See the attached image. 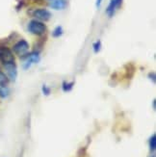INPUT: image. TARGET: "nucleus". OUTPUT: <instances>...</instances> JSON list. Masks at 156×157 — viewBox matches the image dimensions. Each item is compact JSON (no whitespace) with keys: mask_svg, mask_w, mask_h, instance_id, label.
<instances>
[{"mask_svg":"<svg viewBox=\"0 0 156 157\" xmlns=\"http://www.w3.org/2000/svg\"><path fill=\"white\" fill-rule=\"evenodd\" d=\"M27 29L28 31L33 34V35L36 36H42L46 32V26L44 22L40 21V20H31V21L28 23V26H27Z\"/></svg>","mask_w":156,"mask_h":157,"instance_id":"1","label":"nucleus"},{"mask_svg":"<svg viewBox=\"0 0 156 157\" xmlns=\"http://www.w3.org/2000/svg\"><path fill=\"white\" fill-rule=\"evenodd\" d=\"M13 52L19 58H24L29 53V44L25 40H20L13 46Z\"/></svg>","mask_w":156,"mask_h":157,"instance_id":"2","label":"nucleus"},{"mask_svg":"<svg viewBox=\"0 0 156 157\" xmlns=\"http://www.w3.org/2000/svg\"><path fill=\"white\" fill-rule=\"evenodd\" d=\"M0 62L3 65L15 63V56L9 47L0 46Z\"/></svg>","mask_w":156,"mask_h":157,"instance_id":"3","label":"nucleus"},{"mask_svg":"<svg viewBox=\"0 0 156 157\" xmlns=\"http://www.w3.org/2000/svg\"><path fill=\"white\" fill-rule=\"evenodd\" d=\"M40 61V53L38 51H33V52H29L27 54V56L23 58V70H28L31 67L32 65L34 64H38Z\"/></svg>","mask_w":156,"mask_h":157,"instance_id":"4","label":"nucleus"},{"mask_svg":"<svg viewBox=\"0 0 156 157\" xmlns=\"http://www.w3.org/2000/svg\"><path fill=\"white\" fill-rule=\"evenodd\" d=\"M5 69V73L9 80L15 82L17 77V67L16 63H11V64H6L3 65Z\"/></svg>","mask_w":156,"mask_h":157,"instance_id":"5","label":"nucleus"},{"mask_svg":"<svg viewBox=\"0 0 156 157\" xmlns=\"http://www.w3.org/2000/svg\"><path fill=\"white\" fill-rule=\"evenodd\" d=\"M32 15L36 19L42 20V21H48L51 17V13L46 9H36L34 10Z\"/></svg>","mask_w":156,"mask_h":157,"instance_id":"6","label":"nucleus"},{"mask_svg":"<svg viewBox=\"0 0 156 157\" xmlns=\"http://www.w3.org/2000/svg\"><path fill=\"white\" fill-rule=\"evenodd\" d=\"M121 4H123V0H111L109 5L107 7V9H106L107 16L109 17H112L114 16L115 12H116V10L118 8H120Z\"/></svg>","mask_w":156,"mask_h":157,"instance_id":"7","label":"nucleus"},{"mask_svg":"<svg viewBox=\"0 0 156 157\" xmlns=\"http://www.w3.org/2000/svg\"><path fill=\"white\" fill-rule=\"evenodd\" d=\"M49 7L54 10H63L67 7L66 0H50Z\"/></svg>","mask_w":156,"mask_h":157,"instance_id":"8","label":"nucleus"},{"mask_svg":"<svg viewBox=\"0 0 156 157\" xmlns=\"http://www.w3.org/2000/svg\"><path fill=\"white\" fill-rule=\"evenodd\" d=\"M10 89L7 85H0V98H7L10 95Z\"/></svg>","mask_w":156,"mask_h":157,"instance_id":"9","label":"nucleus"},{"mask_svg":"<svg viewBox=\"0 0 156 157\" xmlns=\"http://www.w3.org/2000/svg\"><path fill=\"white\" fill-rule=\"evenodd\" d=\"M73 86H74V81H71V82L64 81L62 84V89L64 92H70L72 90Z\"/></svg>","mask_w":156,"mask_h":157,"instance_id":"10","label":"nucleus"},{"mask_svg":"<svg viewBox=\"0 0 156 157\" xmlns=\"http://www.w3.org/2000/svg\"><path fill=\"white\" fill-rule=\"evenodd\" d=\"M9 78L7 77L6 73L0 69V85H8L9 83Z\"/></svg>","mask_w":156,"mask_h":157,"instance_id":"11","label":"nucleus"},{"mask_svg":"<svg viewBox=\"0 0 156 157\" xmlns=\"http://www.w3.org/2000/svg\"><path fill=\"white\" fill-rule=\"evenodd\" d=\"M148 144H150V149L151 152H154L155 149H156V135L153 134L151 137L150 138V142H148Z\"/></svg>","mask_w":156,"mask_h":157,"instance_id":"12","label":"nucleus"},{"mask_svg":"<svg viewBox=\"0 0 156 157\" xmlns=\"http://www.w3.org/2000/svg\"><path fill=\"white\" fill-rule=\"evenodd\" d=\"M63 33H64V31H63V28H62V26H57L55 29L53 30V32H52V36L54 37V38H58V37H61L63 35Z\"/></svg>","mask_w":156,"mask_h":157,"instance_id":"13","label":"nucleus"},{"mask_svg":"<svg viewBox=\"0 0 156 157\" xmlns=\"http://www.w3.org/2000/svg\"><path fill=\"white\" fill-rule=\"evenodd\" d=\"M100 48H101V42H100V40H97V42H94L93 44V49L96 53L99 52Z\"/></svg>","mask_w":156,"mask_h":157,"instance_id":"14","label":"nucleus"},{"mask_svg":"<svg viewBox=\"0 0 156 157\" xmlns=\"http://www.w3.org/2000/svg\"><path fill=\"white\" fill-rule=\"evenodd\" d=\"M42 91H43V94H44V95H49L50 94V93H51V90H50V88L47 86L46 84H44L43 85V87H42Z\"/></svg>","mask_w":156,"mask_h":157,"instance_id":"15","label":"nucleus"},{"mask_svg":"<svg viewBox=\"0 0 156 157\" xmlns=\"http://www.w3.org/2000/svg\"><path fill=\"white\" fill-rule=\"evenodd\" d=\"M148 78L152 81V83H155V82H156V75H155L154 72H151V73L148 74Z\"/></svg>","mask_w":156,"mask_h":157,"instance_id":"16","label":"nucleus"},{"mask_svg":"<svg viewBox=\"0 0 156 157\" xmlns=\"http://www.w3.org/2000/svg\"><path fill=\"white\" fill-rule=\"evenodd\" d=\"M102 1H103V0H97V8H99V7H100Z\"/></svg>","mask_w":156,"mask_h":157,"instance_id":"17","label":"nucleus"},{"mask_svg":"<svg viewBox=\"0 0 156 157\" xmlns=\"http://www.w3.org/2000/svg\"><path fill=\"white\" fill-rule=\"evenodd\" d=\"M152 106H153V109L155 110V99L153 100V103H152Z\"/></svg>","mask_w":156,"mask_h":157,"instance_id":"18","label":"nucleus"},{"mask_svg":"<svg viewBox=\"0 0 156 157\" xmlns=\"http://www.w3.org/2000/svg\"><path fill=\"white\" fill-rule=\"evenodd\" d=\"M150 157H155V155H151V156H150Z\"/></svg>","mask_w":156,"mask_h":157,"instance_id":"19","label":"nucleus"}]
</instances>
